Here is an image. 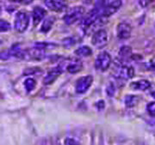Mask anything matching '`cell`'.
Instances as JSON below:
<instances>
[{
    "label": "cell",
    "instance_id": "obj_1",
    "mask_svg": "<svg viewBox=\"0 0 155 145\" xmlns=\"http://www.w3.org/2000/svg\"><path fill=\"white\" fill-rule=\"evenodd\" d=\"M84 9L81 6L73 7L70 11L67 12V14L63 17V20L67 25H72L73 23L78 22L84 17Z\"/></svg>",
    "mask_w": 155,
    "mask_h": 145
},
{
    "label": "cell",
    "instance_id": "obj_2",
    "mask_svg": "<svg viewBox=\"0 0 155 145\" xmlns=\"http://www.w3.org/2000/svg\"><path fill=\"white\" fill-rule=\"evenodd\" d=\"M29 23V17L26 12L19 11L17 12L15 18V29L18 33H23L28 28Z\"/></svg>",
    "mask_w": 155,
    "mask_h": 145
},
{
    "label": "cell",
    "instance_id": "obj_3",
    "mask_svg": "<svg viewBox=\"0 0 155 145\" xmlns=\"http://www.w3.org/2000/svg\"><path fill=\"white\" fill-rule=\"evenodd\" d=\"M111 64V57L107 52H103L97 57L95 61V67L97 70L104 71Z\"/></svg>",
    "mask_w": 155,
    "mask_h": 145
},
{
    "label": "cell",
    "instance_id": "obj_4",
    "mask_svg": "<svg viewBox=\"0 0 155 145\" xmlns=\"http://www.w3.org/2000/svg\"><path fill=\"white\" fill-rule=\"evenodd\" d=\"M91 43L97 48H103L104 46H105L108 43V33L106 30L104 29L97 30L92 36Z\"/></svg>",
    "mask_w": 155,
    "mask_h": 145
},
{
    "label": "cell",
    "instance_id": "obj_5",
    "mask_svg": "<svg viewBox=\"0 0 155 145\" xmlns=\"http://www.w3.org/2000/svg\"><path fill=\"white\" fill-rule=\"evenodd\" d=\"M122 5V0H113L110 3L105 4L102 11V17L107 18L112 16L121 8Z\"/></svg>",
    "mask_w": 155,
    "mask_h": 145
},
{
    "label": "cell",
    "instance_id": "obj_6",
    "mask_svg": "<svg viewBox=\"0 0 155 145\" xmlns=\"http://www.w3.org/2000/svg\"><path fill=\"white\" fill-rule=\"evenodd\" d=\"M92 81L93 77L91 76H86L78 79L76 84V93L79 95L85 93L92 84Z\"/></svg>",
    "mask_w": 155,
    "mask_h": 145
},
{
    "label": "cell",
    "instance_id": "obj_7",
    "mask_svg": "<svg viewBox=\"0 0 155 145\" xmlns=\"http://www.w3.org/2000/svg\"><path fill=\"white\" fill-rule=\"evenodd\" d=\"M132 28L127 22H122L117 26V37L120 39H127L131 36Z\"/></svg>",
    "mask_w": 155,
    "mask_h": 145
},
{
    "label": "cell",
    "instance_id": "obj_8",
    "mask_svg": "<svg viewBox=\"0 0 155 145\" xmlns=\"http://www.w3.org/2000/svg\"><path fill=\"white\" fill-rule=\"evenodd\" d=\"M46 6L53 11L61 12L66 10L67 7V4L64 0H45Z\"/></svg>",
    "mask_w": 155,
    "mask_h": 145
},
{
    "label": "cell",
    "instance_id": "obj_9",
    "mask_svg": "<svg viewBox=\"0 0 155 145\" xmlns=\"http://www.w3.org/2000/svg\"><path fill=\"white\" fill-rule=\"evenodd\" d=\"M117 77L121 79H130L134 76V70L132 66L120 65L117 70Z\"/></svg>",
    "mask_w": 155,
    "mask_h": 145
},
{
    "label": "cell",
    "instance_id": "obj_10",
    "mask_svg": "<svg viewBox=\"0 0 155 145\" xmlns=\"http://www.w3.org/2000/svg\"><path fill=\"white\" fill-rule=\"evenodd\" d=\"M119 63L122 65L123 63L128 61L132 57V49L128 46H123L119 51Z\"/></svg>",
    "mask_w": 155,
    "mask_h": 145
},
{
    "label": "cell",
    "instance_id": "obj_11",
    "mask_svg": "<svg viewBox=\"0 0 155 145\" xmlns=\"http://www.w3.org/2000/svg\"><path fill=\"white\" fill-rule=\"evenodd\" d=\"M47 14V11H45L43 8L40 7V6H36L35 7L33 10V13H32V17H33V23L35 26L38 25L40 22L44 18V17Z\"/></svg>",
    "mask_w": 155,
    "mask_h": 145
},
{
    "label": "cell",
    "instance_id": "obj_12",
    "mask_svg": "<svg viewBox=\"0 0 155 145\" xmlns=\"http://www.w3.org/2000/svg\"><path fill=\"white\" fill-rule=\"evenodd\" d=\"M61 72H62V71H61V67H56L54 69H52L46 76L44 79V84L47 85L53 84L55 81L56 78L61 75Z\"/></svg>",
    "mask_w": 155,
    "mask_h": 145
},
{
    "label": "cell",
    "instance_id": "obj_13",
    "mask_svg": "<svg viewBox=\"0 0 155 145\" xmlns=\"http://www.w3.org/2000/svg\"><path fill=\"white\" fill-rule=\"evenodd\" d=\"M150 86H151V84L147 80H140L137 82H134L130 84V87L132 89H136V90H141V91H144V90L149 89Z\"/></svg>",
    "mask_w": 155,
    "mask_h": 145
},
{
    "label": "cell",
    "instance_id": "obj_14",
    "mask_svg": "<svg viewBox=\"0 0 155 145\" xmlns=\"http://www.w3.org/2000/svg\"><path fill=\"white\" fill-rule=\"evenodd\" d=\"M54 22H55V17H48V18H46L43 23H42L41 28V31L42 33H48L50 29L52 28Z\"/></svg>",
    "mask_w": 155,
    "mask_h": 145
},
{
    "label": "cell",
    "instance_id": "obj_15",
    "mask_svg": "<svg viewBox=\"0 0 155 145\" xmlns=\"http://www.w3.org/2000/svg\"><path fill=\"white\" fill-rule=\"evenodd\" d=\"M82 69V64L79 61H71L67 66V70L70 73H77Z\"/></svg>",
    "mask_w": 155,
    "mask_h": 145
},
{
    "label": "cell",
    "instance_id": "obj_16",
    "mask_svg": "<svg viewBox=\"0 0 155 145\" xmlns=\"http://www.w3.org/2000/svg\"><path fill=\"white\" fill-rule=\"evenodd\" d=\"M75 54L79 57H89L92 54V50L87 46H83L75 51Z\"/></svg>",
    "mask_w": 155,
    "mask_h": 145
},
{
    "label": "cell",
    "instance_id": "obj_17",
    "mask_svg": "<svg viewBox=\"0 0 155 145\" xmlns=\"http://www.w3.org/2000/svg\"><path fill=\"white\" fill-rule=\"evenodd\" d=\"M137 103V97L134 95H127L125 98V105L127 107H133Z\"/></svg>",
    "mask_w": 155,
    "mask_h": 145
},
{
    "label": "cell",
    "instance_id": "obj_18",
    "mask_svg": "<svg viewBox=\"0 0 155 145\" xmlns=\"http://www.w3.org/2000/svg\"><path fill=\"white\" fill-rule=\"evenodd\" d=\"M24 86H25V88L27 89V91L28 92H30V91H32L34 89H35V81L32 79V78H28L27 79L25 82H24Z\"/></svg>",
    "mask_w": 155,
    "mask_h": 145
},
{
    "label": "cell",
    "instance_id": "obj_19",
    "mask_svg": "<svg viewBox=\"0 0 155 145\" xmlns=\"http://www.w3.org/2000/svg\"><path fill=\"white\" fill-rule=\"evenodd\" d=\"M0 28H1V32H6L8 30H10L11 25L8 22H6L5 20H1L0 22Z\"/></svg>",
    "mask_w": 155,
    "mask_h": 145
},
{
    "label": "cell",
    "instance_id": "obj_20",
    "mask_svg": "<svg viewBox=\"0 0 155 145\" xmlns=\"http://www.w3.org/2000/svg\"><path fill=\"white\" fill-rule=\"evenodd\" d=\"M147 110L148 112L149 115L152 117H155V102H150L147 106Z\"/></svg>",
    "mask_w": 155,
    "mask_h": 145
},
{
    "label": "cell",
    "instance_id": "obj_21",
    "mask_svg": "<svg viewBox=\"0 0 155 145\" xmlns=\"http://www.w3.org/2000/svg\"><path fill=\"white\" fill-rule=\"evenodd\" d=\"M74 44H75V40H74L73 38H67V39L63 40V45L66 47H69V46H71Z\"/></svg>",
    "mask_w": 155,
    "mask_h": 145
},
{
    "label": "cell",
    "instance_id": "obj_22",
    "mask_svg": "<svg viewBox=\"0 0 155 145\" xmlns=\"http://www.w3.org/2000/svg\"><path fill=\"white\" fill-rule=\"evenodd\" d=\"M65 145H79V143L73 138H67L65 141Z\"/></svg>",
    "mask_w": 155,
    "mask_h": 145
},
{
    "label": "cell",
    "instance_id": "obj_23",
    "mask_svg": "<svg viewBox=\"0 0 155 145\" xmlns=\"http://www.w3.org/2000/svg\"><path fill=\"white\" fill-rule=\"evenodd\" d=\"M9 1L14 2V3H19L22 5H28V4H31L34 0H9Z\"/></svg>",
    "mask_w": 155,
    "mask_h": 145
},
{
    "label": "cell",
    "instance_id": "obj_24",
    "mask_svg": "<svg viewBox=\"0 0 155 145\" xmlns=\"http://www.w3.org/2000/svg\"><path fill=\"white\" fill-rule=\"evenodd\" d=\"M107 93L109 96H113L114 95V93H115V88L113 86V84H110L108 88H107Z\"/></svg>",
    "mask_w": 155,
    "mask_h": 145
},
{
    "label": "cell",
    "instance_id": "obj_25",
    "mask_svg": "<svg viewBox=\"0 0 155 145\" xmlns=\"http://www.w3.org/2000/svg\"><path fill=\"white\" fill-rule=\"evenodd\" d=\"M153 1L154 0H139V3H140V5L142 7H146V6L148 5L150 3H152Z\"/></svg>",
    "mask_w": 155,
    "mask_h": 145
},
{
    "label": "cell",
    "instance_id": "obj_26",
    "mask_svg": "<svg viewBox=\"0 0 155 145\" xmlns=\"http://www.w3.org/2000/svg\"><path fill=\"white\" fill-rule=\"evenodd\" d=\"M96 106H97V108H99V109H103L104 107V102L103 100H100L96 104Z\"/></svg>",
    "mask_w": 155,
    "mask_h": 145
},
{
    "label": "cell",
    "instance_id": "obj_27",
    "mask_svg": "<svg viewBox=\"0 0 155 145\" xmlns=\"http://www.w3.org/2000/svg\"><path fill=\"white\" fill-rule=\"evenodd\" d=\"M151 69L152 70H155V62L153 64H152V65H151Z\"/></svg>",
    "mask_w": 155,
    "mask_h": 145
},
{
    "label": "cell",
    "instance_id": "obj_28",
    "mask_svg": "<svg viewBox=\"0 0 155 145\" xmlns=\"http://www.w3.org/2000/svg\"><path fill=\"white\" fill-rule=\"evenodd\" d=\"M152 96H153V98H155V91H153V92H152Z\"/></svg>",
    "mask_w": 155,
    "mask_h": 145
}]
</instances>
